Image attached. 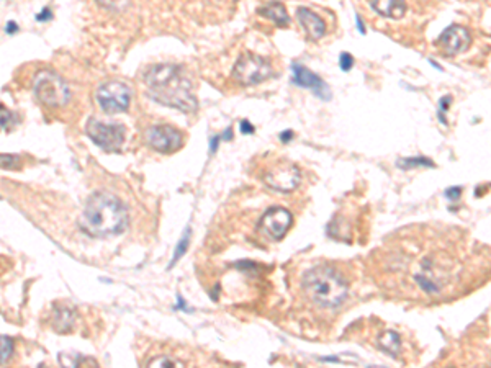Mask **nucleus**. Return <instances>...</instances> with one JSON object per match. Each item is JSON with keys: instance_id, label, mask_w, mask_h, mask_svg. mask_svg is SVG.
Instances as JSON below:
<instances>
[{"instance_id": "obj_10", "label": "nucleus", "mask_w": 491, "mask_h": 368, "mask_svg": "<svg viewBox=\"0 0 491 368\" xmlns=\"http://www.w3.org/2000/svg\"><path fill=\"white\" fill-rule=\"evenodd\" d=\"M146 141L152 149L162 154H173L184 146V136L177 128L170 125L152 126L146 133Z\"/></svg>"}, {"instance_id": "obj_24", "label": "nucleus", "mask_w": 491, "mask_h": 368, "mask_svg": "<svg viewBox=\"0 0 491 368\" xmlns=\"http://www.w3.org/2000/svg\"><path fill=\"white\" fill-rule=\"evenodd\" d=\"M400 167H411V165H434L431 161L424 159V157H419V159H406V161H400Z\"/></svg>"}, {"instance_id": "obj_28", "label": "nucleus", "mask_w": 491, "mask_h": 368, "mask_svg": "<svg viewBox=\"0 0 491 368\" xmlns=\"http://www.w3.org/2000/svg\"><path fill=\"white\" fill-rule=\"evenodd\" d=\"M241 131L244 133V135H247V133H254V126H252L249 122H246V119H242V122H241Z\"/></svg>"}, {"instance_id": "obj_16", "label": "nucleus", "mask_w": 491, "mask_h": 368, "mask_svg": "<svg viewBox=\"0 0 491 368\" xmlns=\"http://www.w3.org/2000/svg\"><path fill=\"white\" fill-rule=\"evenodd\" d=\"M75 323V311L69 306H54V314H52V326L58 332L71 331Z\"/></svg>"}, {"instance_id": "obj_26", "label": "nucleus", "mask_w": 491, "mask_h": 368, "mask_svg": "<svg viewBox=\"0 0 491 368\" xmlns=\"http://www.w3.org/2000/svg\"><path fill=\"white\" fill-rule=\"evenodd\" d=\"M189 234H190V229H187V233H185V237L182 239V241H180V244H179V247H177V252H175V256H174V260H173V264H170V265H174L175 264V262H177V259H179V257L180 256H182L184 254V252H185V247H187V244H189V239H190V236H189Z\"/></svg>"}, {"instance_id": "obj_8", "label": "nucleus", "mask_w": 491, "mask_h": 368, "mask_svg": "<svg viewBox=\"0 0 491 368\" xmlns=\"http://www.w3.org/2000/svg\"><path fill=\"white\" fill-rule=\"evenodd\" d=\"M97 102L105 113H122L130 107L131 89L120 80L105 82L97 90Z\"/></svg>"}, {"instance_id": "obj_5", "label": "nucleus", "mask_w": 491, "mask_h": 368, "mask_svg": "<svg viewBox=\"0 0 491 368\" xmlns=\"http://www.w3.org/2000/svg\"><path fill=\"white\" fill-rule=\"evenodd\" d=\"M261 177L267 187L284 193L293 192L300 185V182H302V174H300L298 165L293 164L292 161L284 159V157L267 162L264 169H262Z\"/></svg>"}, {"instance_id": "obj_2", "label": "nucleus", "mask_w": 491, "mask_h": 368, "mask_svg": "<svg viewBox=\"0 0 491 368\" xmlns=\"http://www.w3.org/2000/svg\"><path fill=\"white\" fill-rule=\"evenodd\" d=\"M80 226L90 236L108 237L128 228V212L123 203L110 193H94L85 205Z\"/></svg>"}, {"instance_id": "obj_19", "label": "nucleus", "mask_w": 491, "mask_h": 368, "mask_svg": "<svg viewBox=\"0 0 491 368\" xmlns=\"http://www.w3.org/2000/svg\"><path fill=\"white\" fill-rule=\"evenodd\" d=\"M185 363L177 360V358L169 357V355H159L151 358L149 362H147V367H184Z\"/></svg>"}, {"instance_id": "obj_17", "label": "nucleus", "mask_w": 491, "mask_h": 368, "mask_svg": "<svg viewBox=\"0 0 491 368\" xmlns=\"http://www.w3.org/2000/svg\"><path fill=\"white\" fill-rule=\"evenodd\" d=\"M261 15L270 18L272 22L277 23L279 27H287L290 23V17L287 10H285L284 3L280 2H270L261 8Z\"/></svg>"}, {"instance_id": "obj_27", "label": "nucleus", "mask_w": 491, "mask_h": 368, "mask_svg": "<svg viewBox=\"0 0 491 368\" xmlns=\"http://www.w3.org/2000/svg\"><path fill=\"white\" fill-rule=\"evenodd\" d=\"M460 193H462V190L459 187H452V189L446 190V197L449 200H459Z\"/></svg>"}, {"instance_id": "obj_1", "label": "nucleus", "mask_w": 491, "mask_h": 368, "mask_svg": "<svg viewBox=\"0 0 491 368\" xmlns=\"http://www.w3.org/2000/svg\"><path fill=\"white\" fill-rule=\"evenodd\" d=\"M147 95L164 107L177 108L192 113L197 110V97L192 94V84L184 75L180 66L159 64L152 66L145 73Z\"/></svg>"}, {"instance_id": "obj_11", "label": "nucleus", "mask_w": 491, "mask_h": 368, "mask_svg": "<svg viewBox=\"0 0 491 368\" xmlns=\"http://www.w3.org/2000/svg\"><path fill=\"white\" fill-rule=\"evenodd\" d=\"M293 216L288 209L274 207L269 208L267 212L262 214L259 229L262 234H265L267 237L272 239V241H280L290 228H292Z\"/></svg>"}, {"instance_id": "obj_29", "label": "nucleus", "mask_w": 491, "mask_h": 368, "mask_svg": "<svg viewBox=\"0 0 491 368\" xmlns=\"http://www.w3.org/2000/svg\"><path fill=\"white\" fill-rule=\"evenodd\" d=\"M292 138H293V135H292V131H285V133H282V135H280V140H282V141L292 140Z\"/></svg>"}, {"instance_id": "obj_9", "label": "nucleus", "mask_w": 491, "mask_h": 368, "mask_svg": "<svg viewBox=\"0 0 491 368\" xmlns=\"http://www.w3.org/2000/svg\"><path fill=\"white\" fill-rule=\"evenodd\" d=\"M87 135L100 149L107 152L120 151L125 141V128L120 125H108L97 119H90L87 123Z\"/></svg>"}, {"instance_id": "obj_13", "label": "nucleus", "mask_w": 491, "mask_h": 368, "mask_svg": "<svg viewBox=\"0 0 491 368\" xmlns=\"http://www.w3.org/2000/svg\"><path fill=\"white\" fill-rule=\"evenodd\" d=\"M292 71H293V82L295 84L300 85V87L313 90V92L316 94L319 98H323V100L331 98L330 87H328V85L323 82V79H319L316 74H313L312 71L305 68V66H300V64H293Z\"/></svg>"}, {"instance_id": "obj_15", "label": "nucleus", "mask_w": 491, "mask_h": 368, "mask_svg": "<svg viewBox=\"0 0 491 368\" xmlns=\"http://www.w3.org/2000/svg\"><path fill=\"white\" fill-rule=\"evenodd\" d=\"M369 3L376 13L387 18H402L406 10L404 0H369Z\"/></svg>"}, {"instance_id": "obj_20", "label": "nucleus", "mask_w": 491, "mask_h": 368, "mask_svg": "<svg viewBox=\"0 0 491 368\" xmlns=\"http://www.w3.org/2000/svg\"><path fill=\"white\" fill-rule=\"evenodd\" d=\"M13 353V341L7 336H0V363H6Z\"/></svg>"}, {"instance_id": "obj_14", "label": "nucleus", "mask_w": 491, "mask_h": 368, "mask_svg": "<svg viewBox=\"0 0 491 368\" xmlns=\"http://www.w3.org/2000/svg\"><path fill=\"white\" fill-rule=\"evenodd\" d=\"M300 25L305 28L309 40H319L326 33V23L319 18L316 13L309 10V8H298L297 12Z\"/></svg>"}, {"instance_id": "obj_23", "label": "nucleus", "mask_w": 491, "mask_h": 368, "mask_svg": "<svg viewBox=\"0 0 491 368\" xmlns=\"http://www.w3.org/2000/svg\"><path fill=\"white\" fill-rule=\"evenodd\" d=\"M97 2L105 8H110V10H123L130 3V0H97Z\"/></svg>"}, {"instance_id": "obj_18", "label": "nucleus", "mask_w": 491, "mask_h": 368, "mask_svg": "<svg viewBox=\"0 0 491 368\" xmlns=\"http://www.w3.org/2000/svg\"><path fill=\"white\" fill-rule=\"evenodd\" d=\"M379 346L381 351L390 353V355H395V353H398L400 348H402V339H400L398 332L385 331L383 334H380Z\"/></svg>"}, {"instance_id": "obj_25", "label": "nucleus", "mask_w": 491, "mask_h": 368, "mask_svg": "<svg viewBox=\"0 0 491 368\" xmlns=\"http://www.w3.org/2000/svg\"><path fill=\"white\" fill-rule=\"evenodd\" d=\"M339 64L342 71H349L352 66H354V57H352L349 52H342L339 57Z\"/></svg>"}, {"instance_id": "obj_7", "label": "nucleus", "mask_w": 491, "mask_h": 368, "mask_svg": "<svg viewBox=\"0 0 491 368\" xmlns=\"http://www.w3.org/2000/svg\"><path fill=\"white\" fill-rule=\"evenodd\" d=\"M233 74L241 85H257L270 78L272 66L265 57L257 56L254 52H242L237 57Z\"/></svg>"}, {"instance_id": "obj_3", "label": "nucleus", "mask_w": 491, "mask_h": 368, "mask_svg": "<svg viewBox=\"0 0 491 368\" xmlns=\"http://www.w3.org/2000/svg\"><path fill=\"white\" fill-rule=\"evenodd\" d=\"M457 260L452 259V254L447 249H431L411 262L413 285L426 295H439L452 281Z\"/></svg>"}, {"instance_id": "obj_12", "label": "nucleus", "mask_w": 491, "mask_h": 368, "mask_svg": "<svg viewBox=\"0 0 491 368\" xmlns=\"http://www.w3.org/2000/svg\"><path fill=\"white\" fill-rule=\"evenodd\" d=\"M436 46L442 51V54L455 56L470 46V35L464 27L452 25L437 38Z\"/></svg>"}, {"instance_id": "obj_22", "label": "nucleus", "mask_w": 491, "mask_h": 368, "mask_svg": "<svg viewBox=\"0 0 491 368\" xmlns=\"http://www.w3.org/2000/svg\"><path fill=\"white\" fill-rule=\"evenodd\" d=\"M12 123H13V113L0 103V131L10 130Z\"/></svg>"}, {"instance_id": "obj_6", "label": "nucleus", "mask_w": 491, "mask_h": 368, "mask_svg": "<svg viewBox=\"0 0 491 368\" xmlns=\"http://www.w3.org/2000/svg\"><path fill=\"white\" fill-rule=\"evenodd\" d=\"M35 95L47 108H61L69 102V87L58 74L51 71H41L35 79Z\"/></svg>"}, {"instance_id": "obj_21", "label": "nucleus", "mask_w": 491, "mask_h": 368, "mask_svg": "<svg viewBox=\"0 0 491 368\" xmlns=\"http://www.w3.org/2000/svg\"><path fill=\"white\" fill-rule=\"evenodd\" d=\"M20 167H22V159L18 156L0 154V169L13 170V169H20Z\"/></svg>"}, {"instance_id": "obj_4", "label": "nucleus", "mask_w": 491, "mask_h": 368, "mask_svg": "<svg viewBox=\"0 0 491 368\" xmlns=\"http://www.w3.org/2000/svg\"><path fill=\"white\" fill-rule=\"evenodd\" d=\"M302 290L307 298L319 308H336L346 300L349 286L339 272L331 265H316L302 279Z\"/></svg>"}]
</instances>
